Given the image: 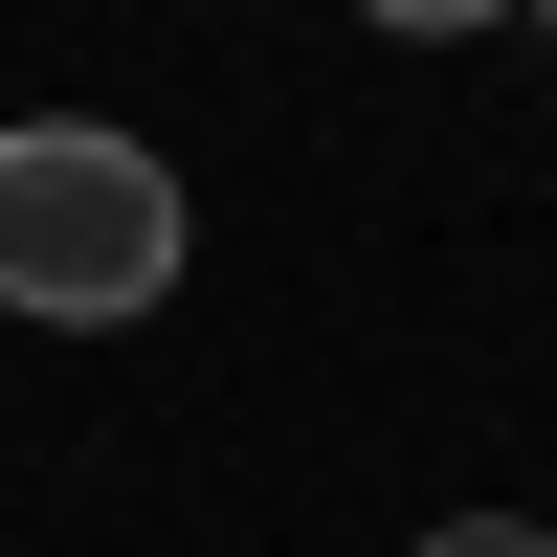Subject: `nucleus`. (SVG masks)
<instances>
[{"mask_svg": "<svg viewBox=\"0 0 557 557\" xmlns=\"http://www.w3.org/2000/svg\"><path fill=\"white\" fill-rule=\"evenodd\" d=\"M357 23H401V45H469V23H513V0H357Z\"/></svg>", "mask_w": 557, "mask_h": 557, "instance_id": "obj_2", "label": "nucleus"}, {"mask_svg": "<svg viewBox=\"0 0 557 557\" xmlns=\"http://www.w3.org/2000/svg\"><path fill=\"white\" fill-rule=\"evenodd\" d=\"M178 157L112 112H23L0 134V312H67V335H112V312L178 290Z\"/></svg>", "mask_w": 557, "mask_h": 557, "instance_id": "obj_1", "label": "nucleus"}, {"mask_svg": "<svg viewBox=\"0 0 557 557\" xmlns=\"http://www.w3.org/2000/svg\"><path fill=\"white\" fill-rule=\"evenodd\" d=\"M424 557H557V535H535V513H446Z\"/></svg>", "mask_w": 557, "mask_h": 557, "instance_id": "obj_3", "label": "nucleus"}, {"mask_svg": "<svg viewBox=\"0 0 557 557\" xmlns=\"http://www.w3.org/2000/svg\"><path fill=\"white\" fill-rule=\"evenodd\" d=\"M513 23H557V0H513Z\"/></svg>", "mask_w": 557, "mask_h": 557, "instance_id": "obj_4", "label": "nucleus"}]
</instances>
